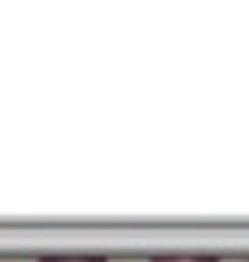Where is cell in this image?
<instances>
[{"label":"cell","instance_id":"6da1fadb","mask_svg":"<svg viewBox=\"0 0 249 262\" xmlns=\"http://www.w3.org/2000/svg\"><path fill=\"white\" fill-rule=\"evenodd\" d=\"M39 262H107L102 254H80V257H69V254H47Z\"/></svg>","mask_w":249,"mask_h":262},{"label":"cell","instance_id":"7a4b0ae2","mask_svg":"<svg viewBox=\"0 0 249 262\" xmlns=\"http://www.w3.org/2000/svg\"><path fill=\"white\" fill-rule=\"evenodd\" d=\"M151 262H219V259L203 254V257H154Z\"/></svg>","mask_w":249,"mask_h":262}]
</instances>
